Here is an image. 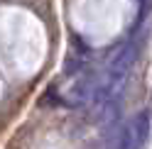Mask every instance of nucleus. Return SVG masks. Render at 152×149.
<instances>
[{
    "label": "nucleus",
    "mask_w": 152,
    "mask_h": 149,
    "mask_svg": "<svg viewBox=\"0 0 152 149\" xmlns=\"http://www.w3.org/2000/svg\"><path fill=\"white\" fill-rule=\"evenodd\" d=\"M147 132H150V117L147 113H140L130 120V125L120 132L118 142L125 147V149H140L147 139Z\"/></svg>",
    "instance_id": "obj_1"
},
{
    "label": "nucleus",
    "mask_w": 152,
    "mask_h": 149,
    "mask_svg": "<svg viewBox=\"0 0 152 149\" xmlns=\"http://www.w3.org/2000/svg\"><path fill=\"white\" fill-rule=\"evenodd\" d=\"M140 3V12H137V20L142 22L147 17V12H150V7H152V0H137Z\"/></svg>",
    "instance_id": "obj_2"
}]
</instances>
